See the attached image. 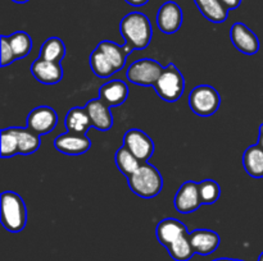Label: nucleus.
<instances>
[{
  "instance_id": "1",
  "label": "nucleus",
  "mask_w": 263,
  "mask_h": 261,
  "mask_svg": "<svg viewBox=\"0 0 263 261\" xmlns=\"http://www.w3.org/2000/svg\"><path fill=\"white\" fill-rule=\"evenodd\" d=\"M120 33L131 50H144L151 44L153 28L148 15L141 12H131L121 19Z\"/></svg>"
},
{
  "instance_id": "2",
  "label": "nucleus",
  "mask_w": 263,
  "mask_h": 261,
  "mask_svg": "<svg viewBox=\"0 0 263 261\" xmlns=\"http://www.w3.org/2000/svg\"><path fill=\"white\" fill-rule=\"evenodd\" d=\"M130 189L143 199H153L163 188V178L158 169L149 163H143L127 178Z\"/></svg>"
},
{
  "instance_id": "3",
  "label": "nucleus",
  "mask_w": 263,
  "mask_h": 261,
  "mask_svg": "<svg viewBox=\"0 0 263 261\" xmlns=\"http://www.w3.org/2000/svg\"><path fill=\"white\" fill-rule=\"evenodd\" d=\"M2 224L8 232L18 233L27 223V209L25 201L18 193L5 191L2 193Z\"/></svg>"
},
{
  "instance_id": "4",
  "label": "nucleus",
  "mask_w": 263,
  "mask_h": 261,
  "mask_svg": "<svg viewBox=\"0 0 263 261\" xmlns=\"http://www.w3.org/2000/svg\"><path fill=\"white\" fill-rule=\"evenodd\" d=\"M157 95L167 102L179 101L185 90V79L180 69L174 63L164 67L161 77L154 84Z\"/></svg>"
},
{
  "instance_id": "5",
  "label": "nucleus",
  "mask_w": 263,
  "mask_h": 261,
  "mask_svg": "<svg viewBox=\"0 0 263 261\" xmlns=\"http://www.w3.org/2000/svg\"><path fill=\"white\" fill-rule=\"evenodd\" d=\"M220 94L210 84H199L194 87L189 95L190 109L199 117H211L220 109Z\"/></svg>"
},
{
  "instance_id": "6",
  "label": "nucleus",
  "mask_w": 263,
  "mask_h": 261,
  "mask_svg": "<svg viewBox=\"0 0 263 261\" xmlns=\"http://www.w3.org/2000/svg\"><path fill=\"white\" fill-rule=\"evenodd\" d=\"M163 69L164 67L154 59H139L128 67L126 77L128 82L138 86H154Z\"/></svg>"
},
{
  "instance_id": "7",
  "label": "nucleus",
  "mask_w": 263,
  "mask_h": 261,
  "mask_svg": "<svg viewBox=\"0 0 263 261\" xmlns=\"http://www.w3.org/2000/svg\"><path fill=\"white\" fill-rule=\"evenodd\" d=\"M123 146H126L141 163H148L156 150L153 140L144 130L138 128H131L125 133Z\"/></svg>"
},
{
  "instance_id": "8",
  "label": "nucleus",
  "mask_w": 263,
  "mask_h": 261,
  "mask_svg": "<svg viewBox=\"0 0 263 261\" xmlns=\"http://www.w3.org/2000/svg\"><path fill=\"white\" fill-rule=\"evenodd\" d=\"M175 209L180 214H192L197 211L202 205L199 193V183L194 181H187L181 184L175 194Z\"/></svg>"
},
{
  "instance_id": "9",
  "label": "nucleus",
  "mask_w": 263,
  "mask_h": 261,
  "mask_svg": "<svg viewBox=\"0 0 263 261\" xmlns=\"http://www.w3.org/2000/svg\"><path fill=\"white\" fill-rule=\"evenodd\" d=\"M58 124V114L55 110L46 105L35 107L27 115V128L37 135L50 133Z\"/></svg>"
},
{
  "instance_id": "10",
  "label": "nucleus",
  "mask_w": 263,
  "mask_h": 261,
  "mask_svg": "<svg viewBox=\"0 0 263 261\" xmlns=\"http://www.w3.org/2000/svg\"><path fill=\"white\" fill-rule=\"evenodd\" d=\"M230 38L233 45L246 55H254L259 51V40L256 33L247 25L236 22L230 28Z\"/></svg>"
},
{
  "instance_id": "11",
  "label": "nucleus",
  "mask_w": 263,
  "mask_h": 261,
  "mask_svg": "<svg viewBox=\"0 0 263 261\" xmlns=\"http://www.w3.org/2000/svg\"><path fill=\"white\" fill-rule=\"evenodd\" d=\"M54 147L66 155H82L91 147V141L86 135L66 132L57 136L54 140Z\"/></svg>"
},
{
  "instance_id": "12",
  "label": "nucleus",
  "mask_w": 263,
  "mask_h": 261,
  "mask_svg": "<svg viewBox=\"0 0 263 261\" xmlns=\"http://www.w3.org/2000/svg\"><path fill=\"white\" fill-rule=\"evenodd\" d=\"M182 9L180 5L175 2H166L161 5L157 14V25L163 33L172 35L181 28Z\"/></svg>"
},
{
  "instance_id": "13",
  "label": "nucleus",
  "mask_w": 263,
  "mask_h": 261,
  "mask_svg": "<svg viewBox=\"0 0 263 261\" xmlns=\"http://www.w3.org/2000/svg\"><path fill=\"white\" fill-rule=\"evenodd\" d=\"M31 73L35 77L36 81L44 84L59 83L63 78V67L57 61L45 60L43 58H37L32 63L30 68Z\"/></svg>"
},
{
  "instance_id": "14",
  "label": "nucleus",
  "mask_w": 263,
  "mask_h": 261,
  "mask_svg": "<svg viewBox=\"0 0 263 261\" xmlns=\"http://www.w3.org/2000/svg\"><path fill=\"white\" fill-rule=\"evenodd\" d=\"M85 109L87 110V114H89L90 120H91V127H94L95 129L107 132V130H109L112 128V113H110L109 106L107 104H104L99 97L87 101Z\"/></svg>"
},
{
  "instance_id": "15",
  "label": "nucleus",
  "mask_w": 263,
  "mask_h": 261,
  "mask_svg": "<svg viewBox=\"0 0 263 261\" xmlns=\"http://www.w3.org/2000/svg\"><path fill=\"white\" fill-rule=\"evenodd\" d=\"M190 243L194 252L198 255L207 256L215 252L220 246L221 240L218 233L211 229H195L189 233Z\"/></svg>"
},
{
  "instance_id": "16",
  "label": "nucleus",
  "mask_w": 263,
  "mask_h": 261,
  "mask_svg": "<svg viewBox=\"0 0 263 261\" xmlns=\"http://www.w3.org/2000/svg\"><path fill=\"white\" fill-rule=\"evenodd\" d=\"M185 233H189L186 225L175 217H166V219L161 220L156 229L157 240L166 248Z\"/></svg>"
},
{
  "instance_id": "17",
  "label": "nucleus",
  "mask_w": 263,
  "mask_h": 261,
  "mask_svg": "<svg viewBox=\"0 0 263 261\" xmlns=\"http://www.w3.org/2000/svg\"><path fill=\"white\" fill-rule=\"evenodd\" d=\"M128 97L127 84L120 79L107 82L99 89V99L108 106H118Z\"/></svg>"
},
{
  "instance_id": "18",
  "label": "nucleus",
  "mask_w": 263,
  "mask_h": 261,
  "mask_svg": "<svg viewBox=\"0 0 263 261\" xmlns=\"http://www.w3.org/2000/svg\"><path fill=\"white\" fill-rule=\"evenodd\" d=\"M97 49H99V50L109 59V61L113 64V67H115L117 72L123 69V67H125L126 64V59H127V56L133 53V50H131L126 44L123 46H120L109 40L100 41V42L98 44Z\"/></svg>"
},
{
  "instance_id": "19",
  "label": "nucleus",
  "mask_w": 263,
  "mask_h": 261,
  "mask_svg": "<svg viewBox=\"0 0 263 261\" xmlns=\"http://www.w3.org/2000/svg\"><path fill=\"white\" fill-rule=\"evenodd\" d=\"M204 18L212 23H223L229 17V9L222 0H194Z\"/></svg>"
},
{
  "instance_id": "20",
  "label": "nucleus",
  "mask_w": 263,
  "mask_h": 261,
  "mask_svg": "<svg viewBox=\"0 0 263 261\" xmlns=\"http://www.w3.org/2000/svg\"><path fill=\"white\" fill-rule=\"evenodd\" d=\"M64 124H66L67 132L86 135L87 129L91 127V120L85 107L76 106L69 109V112L67 113Z\"/></svg>"
},
{
  "instance_id": "21",
  "label": "nucleus",
  "mask_w": 263,
  "mask_h": 261,
  "mask_svg": "<svg viewBox=\"0 0 263 261\" xmlns=\"http://www.w3.org/2000/svg\"><path fill=\"white\" fill-rule=\"evenodd\" d=\"M243 166L253 178H263V148L257 143L244 151Z\"/></svg>"
},
{
  "instance_id": "22",
  "label": "nucleus",
  "mask_w": 263,
  "mask_h": 261,
  "mask_svg": "<svg viewBox=\"0 0 263 261\" xmlns=\"http://www.w3.org/2000/svg\"><path fill=\"white\" fill-rule=\"evenodd\" d=\"M18 137V154L21 155H31L36 153L40 147V135L31 130L30 128L14 127Z\"/></svg>"
},
{
  "instance_id": "23",
  "label": "nucleus",
  "mask_w": 263,
  "mask_h": 261,
  "mask_svg": "<svg viewBox=\"0 0 263 261\" xmlns=\"http://www.w3.org/2000/svg\"><path fill=\"white\" fill-rule=\"evenodd\" d=\"M66 45L62 41V38L49 37L41 45L40 51H39V58L61 63L66 56Z\"/></svg>"
},
{
  "instance_id": "24",
  "label": "nucleus",
  "mask_w": 263,
  "mask_h": 261,
  "mask_svg": "<svg viewBox=\"0 0 263 261\" xmlns=\"http://www.w3.org/2000/svg\"><path fill=\"white\" fill-rule=\"evenodd\" d=\"M115 160L118 170H120L123 176L127 177V178L131 174H134V171L138 170L139 166L143 164L127 147H126V146L123 145L116 151Z\"/></svg>"
},
{
  "instance_id": "25",
  "label": "nucleus",
  "mask_w": 263,
  "mask_h": 261,
  "mask_svg": "<svg viewBox=\"0 0 263 261\" xmlns=\"http://www.w3.org/2000/svg\"><path fill=\"white\" fill-rule=\"evenodd\" d=\"M89 64L92 73L97 77H99V78H109L110 76L117 73V71H116L113 64L109 61V59L97 48L90 54Z\"/></svg>"
},
{
  "instance_id": "26",
  "label": "nucleus",
  "mask_w": 263,
  "mask_h": 261,
  "mask_svg": "<svg viewBox=\"0 0 263 261\" xmlns=\"http://www.w3.org/2000/svg\"><path fill=\"white\" fill-rule=\"evenodd\" d=\"M170 256L175 261H189L194 255V248L190 243L189 233H185L167 247Z\"/></svg>"
},
{
  "instance_id": "27",
  "label": "nucleus",
  "mask_w": 263,
  "mask_h": 261,
  "mask_svg": "<svg viewBox=\"0 0 263 261\" xmlns=\"http://www.w3.org/2000/svg\"><path fill=\"white\" fill-rule=\"evenodd\" d=\"M8 40H9V44L12 46L13 53H14L17 60L27 56L30 51L32 50V38L25 31H17V32L12 33L10 36H8Z\"/></svg>"
},
{
  "instance_id": "28",
  "label": "nucleus",
  "mask_w": 263,
  "mask_h": 261,
  "mask_svg": "<svg viewBox=\"0 0 263 261\" xmlns=\"http://www.w3.org/2000/svg\"><path fill=\"white\" fill-rule=\"evenodd\" d=\"M0 155L3 159L13 158L18 154V137L15 133V128H5L0 133Z\"/></svg>"
},
{
  "instance_id": "29",
  "label": "nucleus",
  "mask_w": 263,
  "mask_h": 261,
  "mask_svg": "<svg viewBox=\"0 0 263 261\" xmlns=\"http://www.w3.org/2000/svg\"><path fill=\"white\" fill-rule=\"evenodd\" d=\"M199 193L202 205L215 204L221 196L220 184L213 179H204V181L199 182Z\"/></svg>"
},
{
  "instance_id": "30",
  "label": "nucleus",
  "mask_w": 263,
  "mask_h": 261,
  "mask_svg": "<svg viewBox=\"0 0 263 261\" xmlns=\"http://www.w3.org/2000/svg\"><path fill=\"white\" fill-rule=\"evenodd\" d=\"M0 48H2L0 49V51H2V59H0L2 67L10 66L13 61L17 60L14 53H13L12 46H10L9 44V40H8V36L3 35L2 37H0Z\"/></svg>"
},
{
  "instance_id": "31",
  "label": "nucleus",
  "mask_w": 263,
  "mask_h": 261,
  "mask_svg": "<svg viewBox=\"0 0 263 261\" xmlns=\"http://www.w3.org/2000/svg\"><path fill=\"white\" fill-rule=\"evenodd\" d=\"M222 2L225 3L226 7H228L230 10L236 9V8L240 7L241 4V0H222Z\"/></svg>"
},
{
  "instance_id": "32",
  "label": "nucleus",
  "mask_w": 263,
  "mask_h": 261,
  "mask_svg": "<svg viewBox=\"0 0 263 261\" xmlns=\"http://www.w3.org/2000/svg\"><path fill=\"white\" fill-rule=\"evenodd\" d=\"M125 2L133 7H143V5L148 4L149 0H125Z\"/></svg>"
},
{
  "instance_id": "33",
  "label": "nucleus",
  "mask_w": 263,
  "mask_h": 261,
  "mask_svg": "<svg viewBox=\"0 0 263 261\" xmlns=\"http://www.w3.org/2000/svg\"><path fill=\"white\" fill-rule=\"evenodd\" d=\"M258 145L263 148V124L259 125V135H258Z\"/></svg>"
},
{
  "instance_id": "34",
  "label": "nucleus",
  "mask_w": 263,
  "mask_h": 261,
  "mask_svg": "<svg viewBox=\"0 0 263 261\" xmlns=\"http://www.w3.org/2000/svg\"><path fill=\"white\" fill-rule=\"evenodd\" d=\"M12 2L17 3V4H25V3L30 2V0H12Z\"/></svg>"
},
{
  "instance_id": "35",
  "label": "nucleus",
  "mask_w": 263,
  "mask_h": 261,
  "mask_svg": "<svg viewBox=\"0 0 263 261\" xmlns=\"http://www.w3.org/2000/svg\"><path fill=\"white\" fill-rule=\"evenodd\" d=\"M213 261H228V258H217V260H213Z\"/></svg>"
},
{
  "instance_id": "36",
  "label": "nucleus",
  "mask_w": 263,
  "mask_h": 261,
  "mask_svg": "<svg viewBox=\"0 0 263 261\" xmlns=\"http://www.w3.org/2000/svg\"><path fill=\"white\" fill-rule=\"evenodd\" d=\"M258 261H263V252L261 253V255H259V257H258Z\"/></svg>"
},
{
  "instance_id": "37",
  "label": "nucleus",
  "mask_w": 263,
  "mask_h": 261,
  "mask_svg": "<svg viewBox=\"0 0 263 261\" xmlns=\"http://www.w3.org/2000/svg\"><path fill=\"white\" fill-rule=\"evenodd\" d=\"M228 261H243V260H235V258H228Z\"/></svg>"
}]
</instances>
